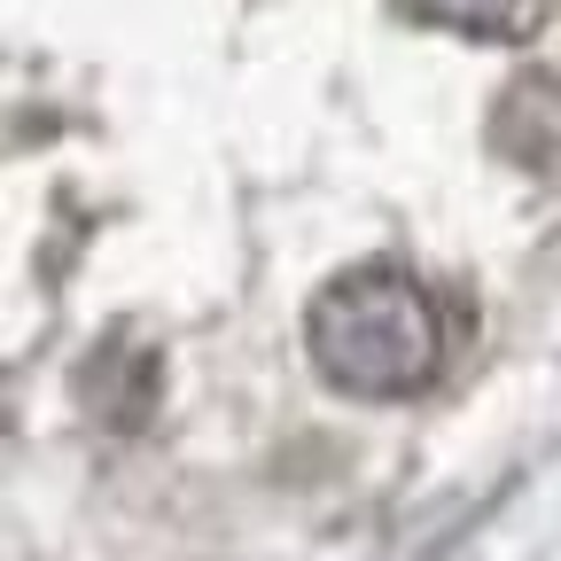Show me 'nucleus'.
<instances>
[{"instance_id":"nucleus-1","label":"nucleus","mask_w":561,"mask_h":561,"mask_svg":"<svg viewBox=\"0 0 561 561\" xmlns=\"http://www.w3.org/2000/svg\"><path fill=\"white\" fill-rule=\"evenodd\" d=\"M305 351H312V367H320L328 390L390 405V398L430 390V375L445 359V320H437L430 289H421L405 265L375 257V265L335 273L328 289L312 297Z\"/></svg>"},{"instance_id":"nucleus-2","label":"nucleus","mask_w":561,"mask_h":561,"mask_svg":"<svg viewBox=\"0 0 561 561\" xmlns=\"http://www.w3.org/2000/svg\"><path fill=\"white\" fill-rule=\"evenodd\" d=\"M491 149H500L507 164L546 172V164L561 157V79H546V70L515 79V87L500 94V110H491Z\"/></svg>"},{"instance_id":"nucleus-3","label":"nucleus","mask_w":561,"mask_h":561,"mask_svg":"<svg viewBox=\"0 0 561 561\" xmlns=\"http://www.w3.org/2000/svg\"><path fill=\"white\" fill-rule=\"evenodd\" d=\"M538 0H413V16H430L445 32H468V39H515L530 24Z\"/></svg>"}]
</instances>
